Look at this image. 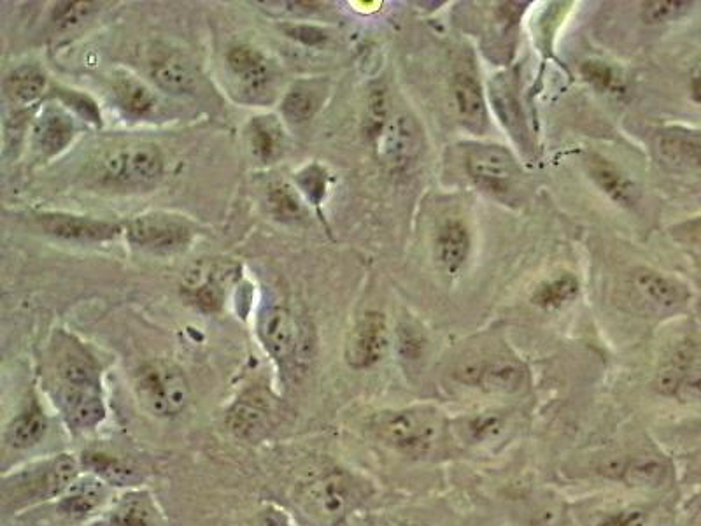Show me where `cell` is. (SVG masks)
Returning <instances> with one entry per match:
<instances>
[{
	"label": "cell",
	"mask_w": 701,
	"mask_h": 526,
	"mask_svg": "<svg viewBox=\"0 0 701 526\" xmlns=\"http://www.w3.org/2000/svg\"><path fill=\"white\" fill-rule=\"evenodd\" d=\"M314 111H316V100L312 99L311 93L293 90L284 97L283 113L288 120L295 123L311 120Z\"/></svg>",
	"instance_id": "38"
},
{
	"label": "cell",
	"mask_w": 701,
	"mask_h": 526,
	"mask_svg": "<svg viewBox=\"0 0 701 526\" xmlns=\"http://www.w3.org/2000/svg\"><path fill=\"white\" fill-rule=\"evenodd\" d=\"M682 402L701 404V369L689 370L675 393Z\"/></svg>",
	"instance_id": "41"
},
{
	"label": "cell",
	"mask_w": 701,
	"mask_h": 526,
	"mask_svg": "<svg viewBox=\"0 0 701 526\" xmlns=\"http://www.w3.org/2000/svg\"><path fill=\"white\" fill-rule=\"evenodd\" d=\"M687 372H689L687 358H682V356L673 358L666 363L663 369L659 370L658 377H656V388L665 395H675L679 390L680 383L687 376Z\"/></svg>",
	"instance_id": "37"
},
{
	"label": "cell",
	"mask_w": 701,
	"mask_h": 526,
	"mask_svg": "<svg viewBox=\"0 0 701 526\" xmlns=\"http://www.w3.org/2000/svg\"><path fill=\"white\" fill-rule=\"evenodd\" d=\"M72 136L74 121L69 114L57 107L44 109L34 125L36 148L46 157L64 150L65 146L71 143Z\"/></svg>",
	"instance_id": "15"
},
{
	"label": "cell",
	"mask_w": 701,
	"mask_h": 526,
	"mask_svg": "<svg viewBox=\"0 0 701 526\" xmlns=\"http://www.w3.org/2000/svg\"><path fill=\"white\" fill-rule=\"evenodd\" d=\"M58 393L62 391H100L99 374L90 358L71 349L58 362Z\"/></svg>",
	"instance_id": "19"
},
{
	"label": "cell",
	"mask_w": 701,
	"mask_h": 526,
	"mask_svg": "<svg viewBox=\"0 0 701 526\" xmlns=\"http://www.w3.org/2000/svg\"><path fill=\"white\" fill-rule=\"evenodd\" d=\"M374 430L379 439L407 456L426 455L435 439V425L430 416L418 411L381 414Z\"/></svg>",
	"instance_id": "4"
},
{
	"label": "cell",
	"mask_w": 701,
	"mask_h": 526,
	"mask_svg": "<svg viewBox=\"0 0 701 526\" xmlns=\"http://www.w3.org/2000/svg\"><path fill=\"white\" fill-rule=\"evenodd\" d=\"M693 8V2L686 0H652L642 4V20L647 25L673 22L680 16L686 15Z\"/></svg>",
	"instance_id": "33"
},
{
	"label": "cell",
	"mask_w": 701,
	"mask_h": 526,
	"mask_svg": "<svg viewBox=\"0 0 701 526\" xmlns=\"http://www.w3.org/2000/svg\"><path fill=\"white\" fill-rule=\"evenodd\" d=\"M502 428V421L496 416H484V418H477V420L472 421L470 425V430L474 432L475 439H486V437H493V435L498 434Z\"/></svg>",
	"instance_id": "45"
},
{
	"label": "cell",
	"mask_w": 701,
	"mask_h": 526,
	"mask_svg": "<svg viewBox=\"0 0 701 526\" xmlns=\"http://www.w3.org/2000/svg\"><path fill=\"white\" fill-rule=\"evenodd\" d=\"M102 498H104V486L97 479L88 477L83 481H74L71 488L65 491L62 509L71 516L83 518L102 502Z\"/></svg>",
	"instance_id": "26"
},
{
	"label": "cell",
	"mask_w": 701,
	"mask_h": 526,
	"mask_svg": "<svg viewBox=\"0 0 701 526\" xmlns=\"http://www.w3.org/2000/svg\"><path fill=\"white\" fill-rule=\"evenodd\" d=\"M116 97L123 109L135 116H148L153 113L156 107L155 93L149 90L139 79L132 76H120L114 83Z\"/></svg>",
	"instance_id": "25"
},
{
	"label": "cell",
	"mask_w": 701,
	"mask_h": 526,
	"mask_svg": "<svg viewBox=\"0 0 701 526\" xmlns=\"http://www.w3.org/2000/svg\"><path fill=\"white\" fill-rule=\"evenodd\" d=\"M78 465L71 456H58L16 481V491L23 497H55L71 488L76 481Z\"/></svg>",
	"instance_id": "9"
},
{
	"label": "cell",
	"mask_w": 701,
	"mask_h": 526,
	"mask_svg": "<svg viewBox=\"0 0 701 526\" xmlns=\"http://www.w3.org/2000/svg\"><path fill=\"white\" fill-rule=\"evenodd\" d=\"M524 383V370L517 363L498 362L488 363L479 367L477 384H481L484 390L496 391V393H514L521 390Z\"/></svg>",
	"instance_id": "22"
},
{
	"label": "cell",
	"mask_w": 701,
	"mask_h": 526,
	"mask_svg": "<svg viewBox=\"0 0 701 526\" xmlns=\"http://www.w3.org/2000/svg\"><path fill=\"white\" fill-rule=\"evenodd\" d=\"M44 86H46V78L43 72L32 65H23L20 69L11 72L6 79V93L20 104H27L41 97Z\"/></svg>",
	"instance_id": "29"
},
{
	"label": "cell",
	"mask_w": 701,
	"mask_h": 526,
	"mask_svg": "<svg viewBox=\"0 0 701 526\" xmlns=\"http://www.w3.org/2000/svg\"><path fill=\"white\" fill-rule=\"evenodd\" d=\"M85 462L97 476L116 486H127L137 481L134 467L113 456L104 455V453H88L85 456Z\"/></svg>",
	"instance_id": "30"
},
{
	"label": "cell",
	"mask_w": 701,
	"mask_h": 526,
	"mask_svg": "<svg viewBox=\"0 0 701 526\" xmlns=\"http://www.w3.org/2000/svg\"><path fill=\"white\" fill-rule=\"evenodd\" d=\"M249 141L256 157L262 162H272L283 150V128L272 116L251 121Z\"/></svg>",
	"instance_id": "23"
},
{
	"label": "cell",
	"mask_w": 701,
	"mask_h": 526,
	"mask_svg": "<svg viewBox=\"0 0 701 526\" xmlns=\"http://www.w3.org/2000/svg\"><path fill=\"white\" fill-rule=\"evenodd\" d=\"M298 185L312 202H319L325 195V174L318 167H309L298 174Z\"/></svg>",
	"instance_id": "39"
},
{
	"label": "cell",
	"mask_w": 701,
	"mask_h": 526,
	"mask_svg": "<svg viewBox=\"0 0 701 526\" xmlns=\"http://www.w3.org/2000/svg\"><path fill=\"white\" fill-rule=\"evenodd\" d=\"M633 290L652 311L658 313L677 311L687 299L686 290L682 286L649 269L635 271Z\"/></svg>",
	"instance_id": "13"
},
{
	"label": "cell",
	"mask_w": 701,
	"mask_h": 526,
	"mask_svg": "<svg viewBox=\"0 0 701 526\" xmlns=\"http://www.w3.org/2000/svg\"><path fill=\"white\" fill-rule=\"evenodd\" d=\"M162 172L163 157L155 144H125L100 160V178L109 185H151Z\"/></svg>",
	"instance_id": "2"
},
{
	"label": "cell",
	"mask_w": 701,
	"mask_h": 526,
	"mask_svg": "<svg viewBox=\"0 0 701 526\" xmlns=\"http://www.w3.org/2000/svg\"><path fill=\"white\" fill-rule=\"evenodd\" d=\"M111 526H153V509L148 498L141 495L123 498L113 512Z\"/></svg>",
	"instance_id": "32"
},
{
	"label": "cell",
	"mask_w": 701,
	"mask_h": 526,
	"mask_svg": "<svg viewBox=\"0 0 701 526\" xmlns=\"http://www.w3.org/2000/svg\"><path fill=\"white\" fill-rule=\"evenodd\" d=\"M656 155L670 169H694L701 165V141L680 132H666L656 141Z\"/></svg>",
	"instance_id": "17"
},
{
	"label": "cell",
	"mask_w": 701,
	"mask_h": 526,
	"mask_svg": "<svg viewBox=\"0 0 701 526\" xmlns=\"http://www.w3.org/2000/svg\"><path fill=\"white\" fill-rule=\"evenodd\" d=\"M258 332L265 348L279 362L288 360L297 348V327L291 314L281 306L263 309L258 321Z\"/></svg>",
	"instance_id": "12"
},
{
	"label": "cell",
	"mask_w": 701,
	"mask_h": 526,
	"mask_svg": "<svg viewBox=\"0 0 701 526\" xmlns=\"http://www.w3.org/2000/svg\"><path fill=\"white\" fill-rule=\"evenodd\" d=\"M377 153L384 164L404 167L411 164L423 150V130L414 116L400 113L393 116L377 137Z\"/></svg>",
	"instance_id": "6"
},
{
	"label": "cell",
	"mask_w": 701,
	"mask_h": 526,
	"mask_svg": "<svg viewBox=\"0 0 701 526\" xmlns=\"http://www.w3.org/2000/svg\"><path fill=\"white\" fill-rule=\"evenodd\" d=\"M288 34L305 44L321 43L325 39V34L321 30L312 29V27H293L288 29Z\"/></svg>",
	"instance_id": "47"
},
{
	"label": "cell",
	"mask_w": 701,
	"mask_h": 526,
	"mask_svg": "<svg viewBox=\"0 0 701 526\" xmlns=\"http://www.w3.org/2000/svg\"><path fill=\"white\" fill-rule=\"evenodd\" d=\"M644 518L642 511H621L610 514L598 526H642Z\"/></svg>",
	"instance_id": "44"
},
{
	"label": "cell",
	"mask_w": 701,
	"mask_h": 526,
	"mask_svg": "<svg viewBox=\"0 0 701 526\" xmlns=\"http://www.w3.org/2000/svg\"><path fill=\"white\" fill-rule=\"evenodd\" d=\"M228 64L241 79L242 90L253 99L269 92L272 74L260 51L251 46H237L228 53Z\"/></svg>",
	"instance_id": "14"
},
{
	"label": "cell",
	"mask_w": 701,
	"mask_h": 526,
	"mask_svg": "<svg viewBox=\"0 0 701 526\" xmlns=\"http://www.w3.org/2000/svg\"><path fill=\"white\" fill-rule=\"evenodd\" d=\"M237 271L239 267L234 262L204 258L186 269L181 292L202 311L214 313L223 306L228 286L232 285Z\"/></svg>",
	"instance_id": "3"
},
{
	"label": "cell",
	"mask_w": 701,
	"mask_h": 526,
	"mask_svg": "<svg viewBox=\"0 0 701 526\" xmlns=\"http://www.w3.org/2000/svg\"><path fill=\"white\" fill-rule=\"evenodd\" d=\"M128 241L153 253H174L192 241V227L186 221L167 214H144L130 221Z\"/></svg>",
	"instance_id": "5"
},
{
	"label": "cell",
	"mask_w": 701,
	"mask_h": 526,
	"mask_svg": "<svg viewBox=\"0 0 701 526\" xmlns=\"http://www.w3.org/2000/svg\"><path fill=\"white\" fill-rule=\"evenodd\" d=\"M577 293H579V281L570 274H563L551 283L540 285L537 292L533 293V302L544 309H556L568 300L574 299Z\"/></svg>",
	"instance_id": "31"
},
{
	"label": "cell",
	"mask_w": 701,
	"mask_h": 526,
	"mask_svg": "<svg viewBox=\"0 0 701 526\" xmlns=\"http://www.w3.org/2000/svg\"><path fill=\"white\" fill-rule=\"evenodd\" d=\"M668 469L665 463L656 456H640L635 460H624V479L630 486H644V488H656L665 483Z\"/></svg>",
	"instance_id": "27"
},
{
	"label": "cell",
	"mask_w": 701,
	"mask_h": 526,
	"mask_svg": "<svg viewBox=\"0 0 701 526\" xmlns=\"http://www.w3.org/2000/svg\"><path fill=\"white\" fill-rule=\"evenodd\" d=\"M470 251V235L458 220L446 221L435 241V258L444 271H460Z\"/></svg>",
	"instance_id": "18"
},
{
	"label": "cell",
	"mask_w": 701,
	"mask_h": 526,
	"mask_svg": "<svg viewBox=\"0 0 701 526\" xmlns=\"http://www.w3.org/2000/svg\"><path fill=\"white\" fill-rule=\"evenodd\" d=\"M584 78L588 79L589 83H593L600 90H609L614 85V72L609 65L602 62H586L582 67Z\"/></svg>",
	"instance_id": "40"
},
{
	"label": "cell",
	"mask_w": 701,
	"mask_h": 526,
	"mask_svg": "<svg viewBox=\"0 0 701 526\" xmlns=\"http://www.w3.org/2000/svg\"><path fill=\"white\" fill-rule=\"evenodd\" d=\"M37 225L46 234L55 235L67 241L100 242L114 239L121 228L111 221L92 220L72 214L44 213L36 216Z\"/></svg>",
	"instance_id": "10"
},
{
	"label": "cell",
	"mask_w": 701,
	"mask_h": 526,
	"mask_svg": "<svg viewBox=\"0 0 701 526\" xmlns=\"http://www.w3.org/2000/svg\"><path fill=\"white\" fill-rule=\"evenodd\" d=\"M258 526H288V521L281 512L269 511L263 514Z\"/></svg>",
	"instance_id": "48"
},
{
	"label": "cell",
	"mask_w": 701,
	"mask_h": 526,
	"mask_svg": "<svg viewBox=\"0 0 701 526\" xmlns=\"http://www.w3.org/2000/svg\"><path fill=\"white\" fill-rule=\"evenodd\" d=\"M267 416V404L258 395H249L239 400L228 414V427L235 435L253 434V430L262 425Z\"/></svg>",
	"instance_id": "28"
},
{
	"label": "cell",
	"mask_w": 701,
	"mask_h": 526,
	"mask_svg": "<svg viewBox=\"0 0 701 526\" xmlns=\"http://www.w3.org/2000/svg\"><path fill=\"white\" fill-rule=\"evenodd\" d=\"M453 95L461 120L465 121L468 127H482L486 121V109H484L481 85L477 83V79L467 72L456 74L453 81Z\"/></svg>",
	"instance_id": "21"
},
{
	"label": "cell",
	"mask_w": 701,
	"mask_h": 526,
	"mask_svg": "<svg viewBox=\"0 0 701 526\" xmlns=\"http://www.w3.org/2000/svg\"><path fill=\"white\" fill-rule=\"evenodd\" d=\"M467 169L482 188L491 192H507L516 178V164L509 151L500 146L472 148L467 155Z\"/></svg>",
	"instance_id": "8"
},
{
	"label": "cell",
	"mask_w": 701,
	"mask_h": 526,
	"mask_svg": "<svg viewBox=\"0 0 701 526\" xmlns=\"http://www.w3.org/2000/svg\"><path fill=\"white\" fill-rule=\"evenodd\" d=\"M400 349L407 360H418L423 351V341L412 328L400 330Z\"/></svg>",
	"instance_id": "43"
},
{
	"label": "cell",
	"mask_w": 701,
	"mask_h": 526,
	"mask_svg": "<svg viewBox=\"0 0 701 526\" xmlns=\"http://www.w3.org/2000/svg\"><path fill=\"white\" fill-rule=\"evenodd\" d=\"M675 235L680 241L689 242L691 246L701 249V218L687 221L684 225L675 228Z\"/></svg>",
	"instance_id": "46"
},
{
	"label": "cell",
	"mask_w": 701,
	"mask_h": 526,
	"mask_svg": "<svg viewBox=\"0 0 701 526\" xmlns=\"http://www.w3.org/2000/svg\"><path fill=\"white\" fill-rule=\"evenodd\" d=\"M151 76L156 85L169 93H186L197 85L193 65L178 53H167L151 64Z\"/></svg>",
	"instance_id": "20"
},
{
	"label": "cell",
	"mask_w": 701,
	"mask_h": 526,
	"mask_svg": "<svg viewBox=\"0 0 701 526\" xmlns=\"http://www.w3.org/2000/svg\"><path fill=\"white\" fill-rule=\"evenodd\" d=\"M97 4L92 2H64L58 4L53 11V22L60 30L76 29L78 25L88 20L95 11Z\"/></svg>",
	"instance_id": "35"
},
{
	"label": "cell",
	"mask_w": 701,
	"mask_h": 526,
	"mask_svg": "<svg viewBox=\"0 0 701 526\" xmlns=\"http://www.w3.org/2000/svg\"><path fill=\"white\" fill-rule=\"evenodd\" d=\"M135 391L142 406L162 418L178 416L190 402L185 374L172 363H146L135 377Z\"/></svg>",
	"instance_id": "1"
},
{
	"label": "cell",
	"mask_w": 701,
	"mask_h": 526,
	"mask_svg": "<svg viewBox=\"0 0 701 526\" xmlns=\"http://www.w3.org/2000/svg\"><path fill=\"white\" fill-rule=\"evenodd\" d=\"M46 428H48V421L44 418L43 411L37 406L30 407L29 411H25L11 421L6 439L13 448H32L43 439Z\"/></svg>",
	"instance_id": "24"
},
{
	"label": "cell",
	"mask_w": 701,
	"mask_h": 526,
	"mask_svg": "<svg viewBox=\"0 0 701 526\" xmlns=\"http://www.w3.org/2000/svg\"><path fill=\"white\" fill-rule=\"evenodd\" d=\"M269 202L272 211L279 218H283V220H286V218L293 220V218H298L302 214V206H300L293 188L284 185V183H277V185L270 188Z\"/></svg>",
	"instance_id": "36"
},
{
	"label": "cell",
	"mask_w": 701,
	"mask_h": 526,
	"mask_svg": "<svg viewBox=\"0 0 701 526\" xmlns=\"http://www.w3.org/2000/svg\"><path fill=\"white\" fill-rule=\"evenodd\" d=\"M691 92H693V99L701 102V78L694 79Z\"/></svg>",
	"instance_id": "49"
},
{
	"label": "cell",
	"mask_w": 701,
	"mask_h": 526,
	"mask_svg": "<svg viewBox=\"0 0 701 526\" xmlns=\"http://www.w3.org/2000/svg\"><path fill=\"white\" fill-rule=\"evenodd\" d=\"M62 99H64L67 104H71V107H74V109H76L81 116H85L86 120H100V114L99 111H97V107H95L92 100L85 97V95H81V93L76 92H64L62 93Z\"/></svg>",
	"instance_id": "42"
},
{
	"label": "cell",
	"mask_w": 701,
	"mask_h": 526,
	"mask_svg": "<svg viewBox=\"0 0 701 526\" xmlns=\"http://www.w3.org/2000/svg\"><path fill=\"white\" fill-rule=\"evenodd\" d=\"M388 348V327L381 313L363 314L346 342V362L353 369H369L376 365Z\"/></svg>",
	"instance_id": "7"
},
{
	"label": "cell",
	"mask_w": 701,
	"mask_h": 526,
	"mask_svg": "<svg viewBox=\"0 0 701 526\" xmlns=\"http://www.w3.org/2000/svg\"><path fill=\"white\" fill-rule=\"evenodd\" d=\"M356 497V486L344 474H332L312 484L307 493V505L321 518L335 519L346 514Z\"/></svg>",
	"instance_id": "11"
},
{
	"label": "cell",
	"mask_w": 701,
	"mask_h": 526,
	"mask_svg": "<svg viewBox=\"0 0 701 526\" xmlns=\"http://www.w3.org/2000/svg\"><path fill=\"white\" fill-rule=\"evenodd\" d=\"M588 171L603 193H607L619 206L633 207L637 204V185L623 171H619L616 165L610 164L609 160L600 157L589 158Z\"/></svg>",
	"instance_id": "16"
},
{
	"label": "cell",
	"mask_w": 701,
	"mask_h": 526,
	"mask_svg": "<svg viewBox=\"0 0 701 526\" xmlns=\"http://www.w3.org/2000/svg\"><path fill=\"white\" fill-rule=\"evenodd\" d=\"M388 97L383 88L372 90L369 95V104H367V113H365V132L370 139L377 141V137L381 136L384 127L388 125Z\"/></svg>",
	"instance_id": "34"
}]
</instances>
